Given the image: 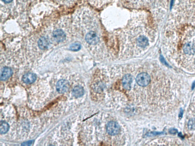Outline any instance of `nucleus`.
<instances>
[{
  "label": "nucleus",
  "mask_w": 195,
  "mask_h": 146,
  "mask_svg": "<svg viewBox=\"0 0 195 146\" xmlns=\"http://www.w3.org/2000/svg\"><path fill=\"white\" fill-rule=\"evenodd\" d=\"M195 87V81L193 83V84H192V89H194Z\"/></svg>",
  "instance_id": "obj_19"
},
{
  "label": "nucleus",
  "mask_w": 195,
  "mask_h": 146,
  "mask_svg": "<svg viewBox=\"0 0 195 146\" xmlns=\"http://www.w3.org/2000/svg\"><path fill=\"white\" fill-rule=\"evenodd\" d=\"M183 110H182V109H181V110H180V115H179L180 118H181L182 117L183 115Z\"/></svg>",
  "instance_id": "obj_17"
},
{
  "label": "nucleus",
  "mask_w": 195,
  "mask_h": 146,
  "mask_svg": "<svg viewBox=\"0 0 195 146\" xmlns=\"http://www.w3.org/2000/svg\"><path fill=\"white\" fill-rule=\"evenodd\" d=\"M85 40L88 45L91 46H96L99 43L100 37L96 31L91 30L86 34Z\"/></svg>",
  "instance_id": "obj_1"
},
{
  "label": "nucleus",
  "mask_w": 195,
  "mask_h": 146,
  "mask_svg": "<svg viewBox=\"0 0 195 146\" xmlns=\"http://www.w3.org/2000/svg\"><path fill=\"white\" fill-rule=\"evenodd\" d=\"M187 126L189 129L193 130L195 129V118H193L189 121Z\"/></svg>",
  "instance_id": "obj_14"
},
{
  "label": "nucleus",
  "mask_w": 195,
  "mask_h": 146,
  "mask_svg": "<svg viewBox=\"0 0 195 146\" xmlns=\"http://www.w3.org/2000/svg\"><path fill=\"white\" fill-rule=\"evenodd\" d=\"M169 132L171 134H176L177 132V131L175 129H171L169 131Z\"/></svg>",
  "instance_id": "obj_16"
},
{
  "label": "nucleus",
  "mask_w": 195,
  "mask_h": 146,
  "mask_svg": "<svg viewBox=\"0 0 195 146\" xmlns=\"http://www.w3.org/2000/svg\"><path fill=\"white\" fill-rule=\"evenodd\" d=\"M72 93L75 97H81L84 94V89L81 86H76L73 89Z\"/></svg>",
  "instance_id": "obj_10"
},
{
  "label": "nucleus",
  "mask_w": 195,
  "mask_h": 146,
  "mask_svg": "<svg viewBox=\"0 0 195 146\" xmlns=\"http://www.w3.org/2000/svg\"><path fill=\"white\" fill-rule=\"evenodd\" d=\"M12 74V69L9 67H4L1 74V79L2 81L8 80Z\"/></svg>",
  "instance_id": "obj_8"
},
{
  "label": "nucleus",
  "mask_w": 195,
  "mask_h": 146,
  "mask_svg": "<svg viewBox=\"0 0 195 146\" xmlns=\"http://www.w3.org/2000/svg\"><path fill=\"white\" fill-rule=\"evenodd\" d=\"M137 84L142 87L149 84L151 81L150 77L147 73L142 72L138 74L136 78Z\"/></svg>",
  "instance_id": "obj_2"
},
{
  "label": "nucleus",
  "mask_w": 195,
  "mask_h": 146,
  "mask_svg": "<svg viewBox=\"0 0 195 146\" xmlns=\"http://www.w3.org/2000/svg\"><path fill=\"white\" fill-rule=\"evenodd\" d=\"M53 37L55 41L60 42L65 40L66 35L62 30H58L53 32Z\"/></svg>",
  "instance_id": "obj_6"
},
{
  "label": "nucleus",
  "mask_w": 195,
  "mask_h": 146,
  "mask_svg": "<svg viewBox=\"0 0 195 146\" xmlns=\"http://www.w3.org/2000/svg\"><path fill=\"white\" fill-rule=\"evenodd\" d=\"M2 1L6 3H8L11 2L12 0H2Z\"/></svg>",
  "instance_id": "obj_18"
},
{
  "label": "nucleus",
  "mask_w": 195,
  "mask_h": 146,
  "mask_svg": "<svg viewBox=\"0 0 195 146\" xmlns=\"http://www.w3.org/2000/svg\"><path fill=\"white\" fill-rule=\"evenodd\" d=\"M38 44L40 49H47L48 46H49V40L46 37L43 36L39 39Z\"/></svg>",
  "instance_id": "obj_9"
},
{
  "label": "nucleus",
  "mask_w": 195,
  "mask_h": 146,
  "mask_svg": "<svg viewBox=\"0 0 195 146\" xmlns=\"http://www.w3.org/2000/svg\"><path fill=\"white\" fill-rule=\"evenodd\" d=\"M70 84L69 82L66 80H61L57 83L56 89L59 93H66L69 90Z\"/></svg>",
  "instance_id": "obj_4"
},
{
  "label": "nucleus",
  "mask_w": 195,
  "mask_h": 146,
  "mask_svg": "<svg viewBox=\"0 0 195 146\" xmlns=\"http://www.w3.org/2000/svg\"><path fill=\"white\" fill-rule=\"evenodd\" d=\"M184 50L186 53L190 55L193 54L195 52L193 46L190 43H187L184 46Z\"/></svg>",
  "instance_id": "obj_12"
},
{
  "label": "nucleus",
  "mask_w": 195,
  "mask_h": 146,
  "mask_svg": "<svg viewBox=\"0 0 195 146\" xmlns=\"http://www.w3.org/2000/svg\"><path fill=\"white\" fill-rule=\"evenodd\" d=\"M37 76L35 74L32 73H27L24 74L22 78V80L26 84H33L36 81Z\"/></svg>",
  "instance_id": "obj_7"
},
{
  "label": "nucleus",
  "mask_w": 195,
  "mask_h": 146,
  "mask_svg": "<svg viewBox=\"0 0 195 146\" xmlns=\"http://www.w3.org/2000/svg\"><path fill=\"white\" fill-rule=\"evenodd\" d=\"M132 79L133 77L130 74H126L123 76L122 82L123 87L126 90H129L131 88Z\"/></svg>",
  "instance_id": "obj_5"
},
{
  "label": "nucleus",
  "mask_w": 195,
  "mask_h": 146,
  "mask_svg": "<svg viewBox=\"0 0 195 146\" xmlns=\"http://www.w3.org/2000/svg\"><path fill=\"white\" fill-rule=\"evenodd\" d=\"M81 48V45L79 43H75L72 44L70 46V50L74 52L79 50Z\"/></svg>",
  "instance_id": "obj_13"
},
{
  "label": "nucleus",
  "mask_w": 195,
  "mask_h": 146,
  "mask_svg": "<svg viewBox=\"0 0 195 146\" xmlns=\"http://www.w3.org/2000/svg\"><path fill=\"white\" fill-rule=\"evenodd\" d=\"M120 127L116 122H110L107 124V131L109 134L111 135H117L120 132Z\"/></svg>",
  "instance_id": "obj_3"
},
{
  "label": "nucleus",
  "mask_w": 195,
  "mask_h": 146,
  "mask_svg": "<svg viewBox=\"0 0 195 146\" xmlns=\"http://www.w3.org/2000/svg\"><path fill=\"white\" fill-rule=\"evenodd\" d=\"M33 141H27V142H24L22 144V145H26L28 146L31 145V144H33Z\"/></svg>",
  "instance_id": "obj_15"
},
{
  "label": "nucleus",
  "mask_w": 195,
  "mask_h": 146,
  "mask_svg": "<svg viewBox=\"0 0 195 146\" xmlns=\"http://www.w3.org/2000/svg\"><path fill=\"white\" fill-rule=\"evenodd\" d=\"M9 125L7 122L4 121H1L0 125V132L1 134L6 133L8 131Z\"/></svg>",
  "instance_id": "obj_11"
}]
</instances>
